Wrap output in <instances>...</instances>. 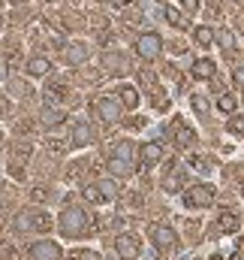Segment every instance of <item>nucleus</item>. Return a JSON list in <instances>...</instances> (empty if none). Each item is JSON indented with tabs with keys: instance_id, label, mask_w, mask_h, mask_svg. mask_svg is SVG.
<instances>
[{
	"instance_id": "f257e3e1",
	"label": "nucleus",
	"mask_w": 244,
	"mask_h": 260,
	"mask_svg": "<svg viewBox=\"0 0 244 260\" xmlns=\"http://www.w3.org/2000/svg\"><path fill=\"white\" fill-rule=\"evenodd\" d=\"M133 154H136V148H133V142L130 139H121V142H115L112 145V154H109V160H106V167H109V173L112 176H133L136 173V160H133Z\"/></svg>"
},
{
	"instance_id": "f03ea898",
	"label": "nucleus",
	"mask_w": 244,
	"mask_h": 260,
	"mask_svg": "<svg viewBox=\"0 0 244 260\" xmlns=\"http://www.w3.org/2000/svg\"><path fill=\"white\" fill-rule=\"evenodd\" d=\"M58 227H61L63 236H69V239L85 236V230H88V212H85V209H78V206L63 209L61 218H58Z\"/></svg>"
},
{
	"instance_id": "7ed1b4c3",
	"label": "nucleus",
	"mask_w": 244,
	"mask_h": 260,
	"mask_svg": "<svg viewBox=\"0 0 244 260\" xmlns=\"http://www.w3.org/2000/svg\"><path fill=\"white\" fill-rule=\"evenodd\" d=\"M181 203H184V209H208L214 203V185H208V182L190 185L181 194Z\"/></svg>"
},
{
	"instance_id": "20e7f679",
	"label": "nucleus",
	"mask_w": 244,
	"mask_h": 260,
	"mask_svg": "<svg viewBox=\"0 0 244 260\" xmlns=\"http://www.w3.org/2000/svg\"><path fill=\"white\" fill-rule=\"evenodd\" d=\"M136 52H139V58L154 61V58L163 52V37H160V34H154V30H145V34L136 40Z\"/></svg>"
},
{
	"instance_id": "39448f33",
	"label": "nucleus",
	"mask_w": 244,
	"mask_h": 260,
	"mask_svg": "<svg viewBox=\"0 0 244 260\" xmlns=\"http://www.w3.org/2000/svg\"><path fill=\"white\" fill-rule=\"evenodd\" d=\"M148 236H151V245H154L157 251H172V248L178 245V233H175L172 227H166V224H154V227L148 230Z\"/></svg>"
},
{
	"instance_id": "423d86ee",
	"label": "nucleus",
	"mask_w": 244,
	"mask_h": 260,
	"mask_svg": "<svg viewBox=\"0 0 244 260\" xmlns=\"http://www.w3.org/2000/svg\"><path fill=\"white\" fill-rule=\"evenodd\" d=\"M94 109H97V115H100L106 124H115V121L121 118V106H118V100H112V97H97V100H94Z\"/></svg>"
},
{
	"instance_id": "0eeeda50",
	"label": "nucleus",
	"mask_w": 244,
	"mask_h": 260,
	"mask_svg": "<svg viewBox=\"0 0 244 260\" xmlns=\"http://www.w3.org/2000/svg\"><path fill=\"white\" fill-rule=\"evenodd\" d=\"M30 260H61V245L52 239H39L30 245Z\"/></svg>"
},
{
	"instance_id": "6e6552de",
	"label": "nucleus",
	"mask_w": 244,
	"mask_h": 260,
	"mask_svg": "<svg viewBox=\"0 0 244 260\" xmlns=\"http://www.w3.org/2000/svg\"><path fill=\"white\" fill-rule=\"evenodd\" d=\"M63 61L69 67H82L88 61V46L85 43H78V40H69L66 46H63Z\"/></svg>"
},
{
	"instance_id": "1a4fd4ad",
	"label": "nucleus",
	"mask_w": 244,
	"mask_h": 260,
	"mask_svg": "<svg viewBox=\"0 0 244 260\" xmlns=\"http://www.w3.org/2000/svg\"><path fill=\"white\" fill-rule=\"evenodd\" d=\"M169 130H172V142H175L178 148H190V145L196 142V130H193V127H187V124H184L181 118H175Z\"/></svg>"
},
{
	"instance_id": "9d476101",
	"label": "nucleus",
	"mask_w": 244,
	"mask_h": 260,
	"mask_svg": "<svg viewBox=\"0 0 244 260\" xmlns=\"http://www.w3.org/2000/svg\"><path fill=\"white\" fill-rule=\"evenodd\" d=\"M139 157H142L145 167H154V164H160L166 157V148H163V142H142L139 145Z\"/></svg>"
},
{
	"instance_id": "9b49d317",
	"label": "nucleus",
	"mask_w": 244,
	"mask_h": 260,
	"mask_svg": "<svg viewBox=\"0 0 244 260\" xmlns=\"http://www.w3.org/2000/svg\"><path fill=\"white\" fill-rule=\"evenodd\" d=\"M115 251H118V257L121 260L139 257V242H136V236H130V233H118V239H115Z\"/></svg>"
},
{
	"instance_id": "f8f14e48",
	"label": "nucleus",
	"mask_w": 244,
	"mask_h": 260,
	"mask_svg": "<svg viewBox=\"0 0 244 260\" xmlns=\"http://www.w3.org/2000/svg\"><path fill=\"white\" fill-rule=\"evenodd\" d=\"M118 100H121V106L127 109V112H136V109H139V103H142L139 88H136V85H130V82L118 85Z\"/></svg>"
},
{
	"instance_id": "ddd939ff",
	"label": "nucleus",
	"mask_w": 244,
	"mask_h": 260,
	"mask_svg": "<svg viewBox=\"0 0 244 260\" xmlns=\"http://www.w3.org/2000/svg\"><path fill=\"white\" fill-rule=\"evenodd\" d=\"M24 73H27L30 79H43V76H49V73H52V61H49L46 55H33V58H27Z\"/></svg>"
},
{
	"instance_id": "4468645a",
	"label": "nucleus",
	"mask_w": 244,
	"mask_h": 260,
	"mask_svg": "<svg viewBox=\"0 0 244 260\" xmlns=\"http://www.w3.org/2000/svg\"><path fill=\"white\" fill-rule=\"evenodd\" d=\"M190 73H193V79H199V82H208V79H214L217 64H214L211 58H196V61H193V67H190Z\"/></svg>"
},
{
	"instance_id": "2eb2a0df",
	"label": "nucleus",
	"mask_w": 244,
	"mask_h": 260,
	"mask_svg": "<svg viewBox=\"0 0 244 260\" xmlns=\"http://www.w3.org/2000/svg\"><path fill=\"white\" fill-rule=\"evenodd\" d=\"M91 142H94V127L85 124V121H78V124L72 127V145H75V148H85V145H91Z\"/></svg>"
},
{
	"instance_id": "dca6fc26",
	"label": "nucleus",
	"mask_w": 244,
	"mask_h": 260,
	"mask_svg": "<svg viewBox=\"0 0 244 260\" xmlns=\"http://www.w3.org/2000/svg\"><path fill=\"white\" fill-rule=\"evenodd\" d=\"M18 224H21V227H33V230H39V233H46V230L52 227V218H49L46 212H33L30 218H21Z\"/></svg>"
},
{
	"instance_id": "f3484780",
	"label": "nucleus",
	"mask_w": 244,
	"mask_h": 260,
	"mask_svg": "<svg viewBox=\"0 0 244 260\" xmlns=\"http://www.w3.org/2000/svg\"><path fill=\"white\" fill-rule=\"evenodd\" d=\"M193 43H196V46H202V49H211V46L217 43V34H214L211 27H205V24H202V27H196V30H193Z\"/></svg>"
},
{
	"instance_id": "a211bd4d",
	"label": "nucleus",
	"mask_w": 244,
	"mask_h": 260,
	"mask_svg": "<svg viewBox=\"0 0 244 260\" xmlns=\"http://www.w3.org/2000/svg\"><path fill=\"white\" fill-rule=\"evenodd\" d=\"M63 121H66V112H63V109H58V106H46V109H43V124H46V127H58Z\"/></svg>"
},
{
	"instance_id": "6ab92c4d",
	"label": "nucleus",
	"mask_w": 244,
	"mask_h": 260,
	"mask_svg": "<svg viewBox=\"0 0 244 260\" xmlns=\"http://www.w3.org/2000/svg\"><path fill=\"white\" fill-rule=\"evenodd\" d=\"M238 224H241V221H238V215H235V212H229V209L217 218V230H220V233H235V230H238Z\"/></svg>"
},
{
	"instance_id": "aec40b11",
	"label": "nucleus",
	"mask_w": 244,
	"mask_h": 260,
	"mask_svg": "<svg viewBox=\"0 0 244 260\" xmlns=\"http://www.w3.org/2000/svg\"><path fill=\"white\" fill-rule=\"evenodd\" d=\"M163 15H166V21H169L172 27H178V30L187 27V15H184L178 6H163Z\"/></svg>"
},
{
	"instance_id": "412c9836",
	"label": "nucleus",
	"mask_w": 244,
	"mask_h": 260,
	"mask_svg": "<svg viewBox=\"0 0 244 260\" xmlns=\"http://www.w3.org/2000/svg\"><path fill=\"white\" fill-rule=\"evenodd\" d=\"M181 182H184V170L181 167H172V173L163 179V188H166L169 194H175V191H181Z\"/></svg>"
},
{
	"instance_id": "4be33fe9",
	"label": "nucleus",
	"mask_w": 244,
	"mask_h": 260,
	"mask_svg": "<svg viewBox=\"0 0 244 260\" xmlns=\"http://www.w3.org/2000/svg\"><path fill=\"white\" fill-rule=\"evenodd\" d=\"M97 191L103 197V203H109V200L118 197V182H115V179H100V182H97Z\"/></svg>"
},
{
	"instance_id": "5701e85b",
	"label": "nucleus",
	"mask_w": 244,
	"mask_h": 260,
	"mask_svg": "<svg viewBox=\"0 0 244 260\" xmlns=\"http://www.w3.org/2000/svg\"><path fill=\"white\" fill-rule=\"evenodd\" d=\"M235 106H238V103H235V97H232V94H220V97H217V109H220V112L232 115V112H235Z\"/></svg>"
},
{
	"instance_id": "b1692460",
	"label": "nucleus",
	"mask_w": 244,
	"mask_h": 260,
	"mask_svg": "<svg viewBox=\"0 0 244 260\" xmlns=\"http://www.w3.org/2000/svg\"><path fill=\"white\" fill-rule=\"evenodd\" d=\"M226 130H229V136H244V115H229Z\"/></svg>"
},
{
	"instance_id": "393cba45",
	"label": "nucleus",
	"mask_w": 244,
	"mask_h": 260,
	"mask_svg": "<svg viewBox=\"0 0 244 260\" xmlns=\"http://www.w3.org/2000/svg\"><path fill=\"white\" fill-rule=\"evenodd\" d=\"M103 61H106V70H109V73H124V70H127L121 55H106Z\"/></svg>"
},
{
	"instance_id": "a878e982",
	"label": "nucleus",
	"mask_w": 244,
	"mask_h": 260,
	"mask_svg": "<svg viewBox=\"0 0 244 260\" xmlns=\"http://www.w3.org/2000/svg\"><path fill=\"white\" fill-rule=\"evenodd\" d=\"M46 94H49V100H63V97H66V94H69V88H66V85H63V82H52V85H49V91H46Z\"/></svg>"
},
{
	"instance_id": "bb28decb",
	"label": "nucleus",
	"mask_w": 244,
	"mask_h": 260,
	"mask_svg": "<svg viewBox=\"0 0 244 260\" xmlns=\"http://www.w3.org/2000/svg\"><path fill=\"white\" fill-rule=\"evenodd\" d=\"M82 197H85L88 203H94V206L103 203V197H100V191H97V182H94V185H85V188H82Z\"/></svg>"
},
{
	"instance_id": "cd10ccee",
	"label": "nucleus",
	"mask_w": 244,
	"mask_h": 260,
	"mask_svg": "<svg viewBox=\"0 0 244 260\" xmlns=\"http://www.w3.org/2000/svg\"><path fill=\"white\" fill-rule=\"evenodd\" d=\"M217 43L229 52V49H232V34H229V30H220V34H217Z\"/></svg>"
},
{
	"instance_id": "c85d7f7f",
	"label": "nucleus",
	"mask_w": 244,
	"mask_h": 260,
	"mask_svg": "<svg viewBox=\"0 0 244 260\" xmlns=\"http://www.w3.org/2000/svg\"><path fill=\"white\" fill-rule=\"evenodd\" d=\"M181 9L187 15H196L199 12V0H181Z\"/></svg>"
},
{
	"instance_id": "c756f323",
	"label": "nucleus",
	"mask_w": 244,
	"mask_h": 260,
	"mask_svg": "<svg viewBox=\"0 0 244 260\" xmlns=\"http://www.w3.org/2000/svg\"><path fill=\"white\" fill-rule=\"evenodd\" d=\"M72 260H100V254H97V251H75Z\"/></svg>"
},
{
	"instance_id": "7c9ffc66",
	"label": "nucleus",
	"mask_w": 244,
	"mask_h": 260,
	"mask_svg": "<svg viewBox=\"0 0 244 260\" xmlns=\"http://www.w3.org/2000/svg\"><path fill=\"white\" fill-rule=\"evenodd\" d=\"M193 109H196V112H205V109H208V103H205L202 97H193Z\"/></svg>"
},
{
	"instance_id": "2f4dec72",
	"label": "nucleus",
	"mask_w": 244,
	"mask_h": 260,
	"mask_svg": "<svg viewBox=\"0 0 244 260\" xmlns=\"http://www.w3.org/2000/svg\"><path fill=\"white\" fill-rule=\"evenodd\" d=\"M232 79H235V85H244V70L238 67V70H232Z\"/></svg>"
},
{
	"instance_id": "473e14b6",
	"label": "nucleus",
	"mask_w": 244,
	"mask_h": 260,
	"mask_svg": "<svg viewBox=\"0 0 244 260\" xmlns=\"http://www.w3.org/2000/svg\"><path fill=\"white\" fill-rule=\"evenodd\" d=\"M0 115H6V100L0 97Z\"/></svg>"
},
{
	"instance_id": "72a5a7b5",
	"label": "nucleus",
	"mask_w": 244,
	"mask_h": 260,
	"mask_svg": "<svg viewBox=\"0 0 244 260\" xmlns=\"http://www.w3.org/2000/svg\"><path fill=\"white\" fill-rule=\"evenodd\" d=\"M214 260H223V254H214Z\"/></svg>"
},
{
	"instance_id": "f704fd0d",
	"label": "nucleus",
	"mask_w": 244,
	"mask_h": 260,
	"mask_svg": "<svg viewBox=\"0 0 244 260\" xmlns=\"http://www.w3.org/2000/svg\"><path fill=\"white\" fill-rule=\"evenodd\" d=\"M9 3H21V0H9Z\"/></svg>"
}]
</instances>
